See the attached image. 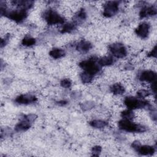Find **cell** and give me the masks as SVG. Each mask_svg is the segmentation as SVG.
I'll return each instance as SVG.
<instances>
[{
    "instance_id": "6da1fadb",
    "label": "cell",
    "mask_w": 157,
    "mask_h": 157,
    "mask_svg": "<svg viewBox=\"0 0 157 157\" xmlns=\"http://www.w3.org/2000/svg\"><path fill=\"white\" fill-rule=\"evenodd\" d=\"M120 129L130 132H143L146 131L144 126L134 123L129 120L123 119L118 123Z\"/></svg>"
},
{
    "instance_id": "7a4b0ae2",
    "label": "cell",
    "mask_w": 157,
    "mask_h": 157,
    "mask_svg": "<svg viewBox=\"0 0 157 157\" xmlns=\"http://www.w3.org/2000/svg\"><path fill=\"white\" fill-rule=\"evenodd\" d=\"M44 18L47 23L50 25L62 24L64 22V18L52 9H49L44 12Z\"/></svg>"
},
{
    "instance_id": "3957f363",
    "label": "cell",
    "mask_w": 157,
    "mask_h": 157,
    "mask_svg": "<svg viewBox=\"0 0 157 157\" xmlns=\"http://www.w3.org/2000/svg\"><path fill=\"white\" fill-rule=\"evenodd\" d=\"M1 15H5V16L16 22H21L27 17V12L25 9L7 12L5 9V10H1Z\"/></svg>"
},
{
    "instance_id": "277c9868",
    "label": "cell",
    "mask_w": 157,
    "mask_h": 157,
    "mask_svg": "<svg viewBox=\"0 0 157 157\" xmlns=\"http://www.w3.org/2000/svg\"><path fill=\"white\" fill-rule=\"evenodd\" d=\"M79 66L82 68L85 72L92 75L98 73L100 70L99 65L98 63L96 64L95 60L93 59H89L80 62Z\"/></svg>"
},
{
    "instance_id": "5b68a950",
    "label": "cell",
    "mask_w": 157,
    "mask_h": 157,
    "mask_svg": "<svg viewBox=\"0 0 157 157\" xmlns=\"http://www.w3.org/2000/svg\"><path fill=\"white\" fill-rule=\"evenodd\" d=\"M124 103L130 110L142 108L148 105L147 101L138 99L134 97H126L124 100Z\"/></svg>"
},
{
    "instance_id": "8992f818",
    "label": "cell",
    "mask_w": 157,
    "mask_h": 157,
    "mask_svg": "<svg viewBox=\"0 0 157 157\" xmlns=\"http://www.w3.org/2000/svg\"><path fill=\"white\" fill-rule=\"evenodd\" d=\"M36 115L34 114H29L24 117L23 119L19 122L15 127L17 131H24L28 129L33 122L36 120Z\"/></svg>"
},
{
    "instance_id": "52a82bcc",
    "label": "cell",
    "mask_w": 157,
    "mask_h": 157,
    "mask_svg": "<svg viewBox=\"0 0 157 157\" xmlns=\"http://www.w3.org/2000/svg\"><path fill=\"white\" fill-rule=\"evenodd\" d=\"M109 50L113 56L117 58H124L127 54L125 47L120 43H115L110 45Z\"/></svg>"
},
{
    "instance_id": "ba28073f",
    "label": "cell",
    "mask_w": 157,
    "mask_h": 157,
    "mask_svg": "<svg viewBox=\"0 0 157 157\" xmlns=\"http://www.w3.org/2000/svg\"><path fill=\"white\" fill-rule=\"evenodd\" d=\"M118 11V2L108 1L104 6L103 15L106 17H111Z\"/></svg>"
},
{
    "instance_id": "9c48e42d",
    "label": "cell",
    "mask_w": 157,
    "mask_h": 157,
    "mask_svg": "<svg viewBox=\"0 0 157 157\" xmlns=\"http://www.w3.org/2000/svg\"><path fill=\"white\" fill-rule=\"evenodd\" d=\"M150 28V26L148 23L143 22L139 25L137 28L136 29L135 32L138 36L140 37L141 38L145 39L148 36Z\"/></svg>"
},
{
    "instance_id": "30bf717a",
    "label": "cell",
    "mask_w": 157,
    "mask_h": 157,
    "mask_svg": "<svg viewBox=\"0 0 157 157\" xmlns=\"http://www.w3.org/2000/svg\"><path fill=\"white\" fill-rule=\"evenodd\" d=\"M139 79L142 82H146L152 83L156 82V74L153 71H144L140 74L139 76Z\"/></svg>"
},
{
    "instance_id": "8fae6325",
    "label": "cell",
    "mask_w": 157,
    "mask_h": 157,
    "mask_svg": "<svg viewBox=\"0 0 157 157\" xmlns=\"http://www.w3.org/2000/svg\"><path fill=\"white\" fill-rule=\"evenodd\" d=\"M36 96L31 94H21L15 99V102L20 104H29L36 101Z\"/></svg>"
},
{
    "instance_id": "7c38bea8",
    "label": "cell",
    "mask_w": 157,
    "mask_h": 157,
    "mask_svg": "<svg viewBox=\"0 0 157 157\" xmlns=\"http://www.w3.org/2000/svg\"><path fill=\"white\" fill-rule=\"evenodd\" d=\"M136 151L142 155H151L155 151V149L153 147L150 145H140L137 149Z\"/></svg>"
},
{
    "instance_id": "4fadbf2b",
    "label": "cell",
    "mask_w": 157,
    "mask_h": 157,
    "mask_svg": "<svg viewBox=\"0 0 157 157\" xmlns=\"http://www.w3.org/2000/svg\"><path fill=\"white\" fill-rule=\"evenodd\" d=\"M156 14V9L153 6L150 7H144L139 13V16L141 18H144L145 17L148 16H153Z\"/></svg>"
},
{
    "instance_id": "5bb4252c",
    "label": "cell",
    "mask_w": 157,
    "mask_h": 157,
    "mask_svg": "<svg viewBox=\"0 0 157 157\" xmlns=\"http://www.w3.org/2000/svg\"><path fill=\"white\" fill-rule=\"evenodd\" d=\"M92 47L90 42L86 40L80 41L76 46V49L82 53H86L88 52Z\"/></svg>"
},
{
    "instance_id": "9a60e30c",
    "label": "cell",
    "mask_w": 157,
    "mask_h": 157,
    "mask_svg": "<svg viewBox=\"0 0 157 157\" xmlns=\"http://www.w3.org/2000/svg\"><path fill=\"white\" fill-rule=\"evenodd\" d=\"M13 4L18 7H22L23 9H28L32 7L34 2L31 1H13Z\"/></svg>"
},
{
    "instance_id": "2e32d148",
    "label": "cell",
    "mask_w": 157,
    "mask_h": 157,
    "mask_svg": "<svg viewBox=\"0 0 157 157\" xmlns=\"http://www.w3.org/2000/svg\"><path fill=\"white\" fill-rule=\"evenodd\" d=\"M50 55L54 59H59L62 58L65 55V52L61 48H53L49 52Z\"/></svg>"
},
{
    "instance_id": "e0dca14e",
    "label": "cell",
    "mask_w": 157,
    "mask_h": 157,
    "mask_svg": "<svg viewBox=\"0 0 157 157\" xmlns=\"http://www.w3.org/2000/svg\"><path fill=\"white\" fill-rule=\"evenodd\" d=\"M110 90L112 91V93H113L114 94H122L124 93V88L123 86V85H121L120 83H115L113 84L111 88H110Z\"/></svg>"
},
{
    "instance_id": "ac0fdd59",
    "label": "cell",
    "mask_w": 157,
    "mask_h": 157,
    "mask_svg": "<svg viewBox=\"0 0 157 157\" xmlns=\"http://www.w3.org/2000/svg\"><path fill=\"white\" fill-rule=\"evenodd\" d=\"M114 62V59L111 56H104L99 59L98 63L99 66H106L112 64Z\"/></svg>"
},
{
    "instance_id": "d6986e66",
    "label": "cell",
    "mask_w": 157,
    "mask_h": 157,
    "mask_svg": "<svg viewBox=\"0 0 157 157\" xmlns=\"http://www.w3.org/2000/svg\"><path fill=\"white\" fill-rule=\"evenodd\" d=\"M90 124L95 128H103L107 126V123L105 121L101 120H94L90 122Z\"/></svg>"
},
{
    "instance_id": "ffe728a7",
    "label": "cell",
    "mask_w": 157,
    "mask_h": 157,
    "mask_svg": "<svg viewBox=\"0 0 157 157\" xmlns=\"http://www.w3.org/2000/svg\"><path fill=\"white\" fill-rule=\"evenodd\" d=\"M75 28V25L72 23H67L63 25L61 33H70L72 31L74 30Z\"/></svg>"
},
{
    "instance_id": "44dd1931",
    "label": "cell",
    "mask_w": 157,
    "mask_h": 157,
    "mask_svg": "<svg viewBox=\"0 0 157 157\" xmlns=\"http://www.w3.org/2000/svg\"><path fill=\"white\" fill-rule=\"evenodd\" d=\"M93 78V75L90 74L86 72H83L80 74V78L83 83H88L91 82Z\"/></svg>"
},
{
    "instance_id": "7402d4cb",
    "label": "cell",
    "mask_w": 157,
    "mask_h": 157,
    "mask_svg": "<svg viewBox=\"0 0 157 157\" xmlns=\"http://www.w3.org/2000/svg\"><path fill=\"white\" fill-rule=\"evenodd\" d=\"M36 43V39L31 37H25L22 40V44L26 47H29L34 45Z\"/></svg>"
},
{
    "instance_id": "603a6c76",
    "label": "cell",
    "mask_w": 157,
    "mask_h": 157,
    "mask_svg": "<svg viewBox=\"0 0 157 157\" xmlns=\"http://www.w3.org/2000/svg\"><path fill=\"white\" fill-rule=\"evenodd\" d=\"M121 115L123 119H126L129 120H131L134 117L133 112L130 109H128L123 111L121 113Z\"/></svg>"
},
{
    "instance_id": "cb8c5ba5",
    "label": "cell",
    "mask_w": 157,
    "mask_h": 157,
    "mask_svg": "<svg viewBox=\"0 0 157 157\" xmlns=\"http://www.w3.org/2000/svg\"><path fill=\"white\" fill-rule=\"evenodd\" d=\"M61 86L64 87V88H69L71 86V82L69 79L68 78H64V79H63L61 81V83H60Z\"/></svg>"
},
{
    "instance_id": "d4e9b609",
    "label": "cell",
    "mask_w": 157,
    "mask_h": 157,
    "mask_svg": "<svg viewBox=\"0 0 157 157\" xmlns=\"http://www.w3.org/2000/svg\"><path fill=\"white\" fill-rule=\"evenodd\" d=\"M102 150V148L100 146L96 145L93 147L92 148V155L93 156H98L101 153Z\"/></svg>"
},
{
    "instance_id": "484cf974",
    "label": "cell",
    "mask_w": 157,
    "mask_h": 157,
    "mask_svg": "<svg viewBox=\"0 0 157 157\" xmlns=\"http://www.w3.org/2000/svg\"><path fill=\"white\" fill-rule=\"evenodd\" d=\"M137 95L139 96V97L141 98H144L149 95V92L145 90H141L137 92Z\"/></svg>"
},
{
    "instance_id": "4316f807",
    "label": "cell",
    "mask_w": 157,
    "mask_h": 157,
    "mask_svg": "<svg viewBox=\"0 0 157 157\" xmlns=\"http://www.w3.org/2000/svg\"><path fill=\"white\" fill-rule=\"evenodd\" d=\"M77 17L78 18L82 20H84L86 18V13L84 10V9H81L77 13Z\"/></svg>"
},
{
    "instance_id": "83f0119b",
    "label": "cell",
    "mask_w": 157,
    "mask_h": 157,
    "mask_svg": "<svg viewBox=\"0 0 157 157\" xmlns=\"http://www.w3.org/2000/svg\"><path fill=\"white\" fill-rule=\"evenodd\" d=\"M148 56L149 57H156V46L155 45L153 48L151 50V51L148 54Z\"/></svg>"
},
{
    "instance_id": "f1b7e54d",
    "label": "cell",
    "mask_w": 157,
    "mask_h": 157,
    "mask_svg": "<svg viewBox=\"0 0 157 157\" xmlns=\"http://www.w3.org/2000/svg\"><path fill=\"white\" fill-rule=\"evenodd\" d=\"M140 145V143L139 141H134V142H132V147L134 148V149H137L139 146Z\"/></svg>"
},
{
    "instance_id": "f546056e",
    "label": "cell",
    "mask_w": 157,
    "mask_h": 157,
    "mask_svg": "<svg viewBox=\"0 0 157 157\" xmlns=\"http://www.w3.org/2000/svg\"><path fill=\"white\" fill-rule=\"evenodd\" d=\"M66 103H67V102L66 101H59L58 102V104H59V105H65V104H66Z\"/></svg>"
}]
</instances>
